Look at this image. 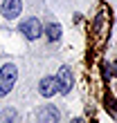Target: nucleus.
<instances>
[{
  "instance_id": "f03ea898",
  "label": "nucleus",
  "mask_w": 117,
  "mask_h": 123,
  "mask_svg": "<svg viewBox=\"0 0 117 123\" xmlns=\"http://www.w3.org/2000/svg\"><path fill=\"white\" fill-rule=\"evenodd\" d=\"M20 34H23L27 40H36L43 34L41 20L38 18H27V20H23V23H20Z\"/></svg>"
},
{
  "instance_id": "423d86ee",
  "label": "nucleus",
  "mask_w": 117,
  "mask_h": 123,
  "mask_svg": "<svg viewBox=\"0 0 117 123\" xmlns=\"http://www.w3.org/2000/svg\"><path fill=\"white\" fill-rule=\"evenodd\" d=\"M38 92H41V96H54L56 94V78L54 76H45V78H41V85H38Z\"/></svg>"
},
{
  "instance_id": "0eeeda50",
  "label": "nucleus",
  "mask_w": 117,
  "mask_h": 123,
  "mask_svg": "<svg viewBox=\"0 0 117 123\" xmlns=\"http://www.w3.org/2000/svg\"><path fill=\"white\" fill-rule=\"evenodd\" d=\"M45 36H47V40H58L61 38V27H58L56 23H50L47 27H45Z\"/></svg>"
},
{
  "instance_id": "1a4fd4ad",
  "label": "nucleus",
  "mask_w": 117,
  "mask_h": 123,
  "mask_svg": "<svg viewBox=\"0 0 117 123\" xmlns=\"http://www.w3.org/2000/svg\"><path fill=\"white\" fill-rule=\"evenodd\" d=\"M70 123H86V121H83V119H72Z\"/></svg>"
},
{
  "instance_id": "20e7f679",
  "label": "nucleus",
  "mask_w": 117,
  "mask_h": 123,
  "mask_svg": "<svg viewBox=\"0 0 117 123\" xmlns=\"http://www.w3.org/2000/svg\"><path fill=\"white\" fill-rule=\"evenodd\" d=\"M0 11H2V16L7 20H14V18H18L20 11H23V2H20V0H5L2 7H0Z\"/></svg>"
},
{
  "instance_id": "9d476101",
  "label": "nucleus",
  "mask_w": 117,
  "mask_h": 123,
  "mask_svg": "<svg viewBox=\"0 0 117 123\" xmlns=\"http://www.w3.org/2000/svg\"><path fill=\"white\" fill-rule=\"evenodd\" d=\"M113 74H115V76H117V63H115V65H113Z\"/></svg>"
},
{
  "instance_id": "f257e3e1",
  "label": "nucleus",
  "mask_w": 117,
  "mask_h": 123,
  "mask_svg": "<svg viewBox=\"0 0 117 123\" xmlns=\"http://www.w3.org/2000/svg\"><path fill=\"white\" fill-rule=\"evenodd\" d=\"M16 76H18L16 65L7 63V65H2V67H0V96H5V94L11 92L14 83H16Z\"/></svg>"
},
{
  "instance_id": "39448f33",
  "label": "nucleus",
  "mask_w": 117,
  "mask_h": 123,
  "mask_svg": "<svg viewBox=\"0 0 117 123\" xmlns=\"http://www.w3.org/2000/svg\"><path fill=\"white\" fill-rule=\"evenodd\" d=\"M36 123H58V110L54 105L41 107L38 114H36Z\"/></svg>"
},
{
  "instance_id": "6e6552de",
  "label": "nucleus",
  "mask_w": 117,
  "mask_h": 123,
  "mask_svg": "<svg viewBox=\"0 0 117 123\" xmlns=\"http://www.w3.org/2000/svg\"><path fill=\"white\" fill-rule=\"evenodd\" d=\"M7 119V123H14L11 119H16V112H14V110H7V112H2V121Z\"/></svg>"
},
{
  "instance_id": "7ed1b4c3",
  "label": "nucleus",
  "mask_w": 117,
  "mask_h": 123,
  "mask_svg": "<svg viewBox=\"0 0 117 123\" xmlns=\"http://www.w3.org/2000/svg\"><path fill=\"white\" fill-rule=\"evenodd\" d=\"M54 78H56V92H61V94H68L72 90V85H74V76H72L70 67H61Z\"/></svg>"
}]
</instances>
